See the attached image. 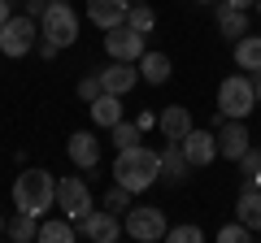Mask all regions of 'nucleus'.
Masks as SVG:
<instances>
[{
	"label": "nucleus",
	"mask_w": 261,
	"mask_h": 243,
	"mask_svg": "<svg viewBox=\"0 0 261 243\" xmlns=\"http://www.w3.org/2000/svg\"><path fill=\"white\" fill-rule=\"evenodd\" d=\"M218 31H222V39H240V35H248V9L218 5Z\"/></svg>",
	"instance_id": "obj_22"
},
{
	"label": "nucleus",
	"mask_w": 261,
	"mask_h": 243,
	"mask_svg": "<svg viewBox=\"0 0 261 243\" xmlns=\"http://www.w3.org/2000/svg\"><path fill=\"white\" fill-rule=\"evenodd\" d=\"M178 148H183V157H187V165L192 169H205L209 161H218V135L214 131H187L183 139H178Z\"/></svg>",
	"instance_id": "obj_11"
},
{
	"label": "nucleus",
	"mask_w": 261,
	"mask_h": 243,
	"mask_svg": "<svg viewBox=\"0 0 261 243\" xmlns=\"http://www.w3.org/2000/svg\"><path fill=\"white\" fill-rule=\"evenodd\" d=\"M126 26H135L140 35H152V26H157V13L148 9V0H144V5H130V9H126Z\"/></svg>",
	"instance_id": "obj_24"
},
{
	"label": "nucleus",
	"mask_w": 261,
	"mask_h": 243,
	"mask_svg": "<svg viewBox=\"0 0 261 243\" xmlns=\"http://www.w3.org/2000/svg\"><path fill=\"white\" fill-rule=\"evenodd\" d=\"M53 5H57V0H27V13H31V18H44Z\"/></svg>",
	"instance_id": "obj_31"
},
{
	"label": "nucleus",
	"mask_w": 261,
	"mask_h": 243,
	"mask_svg": "<svg viewBox=\"0 0 261 243\" xmlns=\"http://www.w3.org/2000/svg\"><path fill=\"white\" fill-rule=\"evenodd\" d=\"M39 31H44V39H53L57 48H70L79 39V13L70 9V0H57L53 9L39 18Z\"/></svg>",
	"instance_id": "obj_5"
},
{
	"label": "nucleus",
	"mask_w": 261,
	"mask_h": 243,
	"mask_svg": "<svg viewBox=\"0 0 261 243\" xmlns=\"http://www.w3.org/2000/svg\"><path fill=\"white\" fill-rule=\"evenodd\" d=\"M13 18V9H9V0H0V26H5V22Z\"/></svg>",
	"instance_id": "obj_33"
},
{
	"label": "nucleus",
	"mask_w": 261,
	"mask_h": 243,
	"mask_svg": "<svg viewBox=\"0 0 261 243\" xmlns=\"http://www.w3.org/2000/svg\"><path fill=\"white\" fill-rule=\"evenodd\" d=\"M57 208H61V217H70V222H79L83 213H92V187H87L83 178H61L57 183Z\"/></svg>",
	"instance_id": "obj_9"
},
{
	"label": "nucleus",
	"mask_w": 261,
	"mask_h": 243,
	"mask_svg": "<svg viewBox=\"0 0 261 243\" xmlns=\"http://www.w3.org/2000/svg\"><path fill=\"white\" fill-rule=\"evenodd\" d=\"M235 66H240L244 74H261V39L257 35L235 39Z\"/></svg>",
	"instance_id": "obj_19"
},
{
	"label": "nucleus",
	"mask_w": 261,
	"mask_h": 243,
	"mask_svg": "<svg viewBox=\"0 0 261 243\" xmlns=\"http://www.w3.org/2000/svg\"><path fill=\"white\" fill-rule=\"evenodd\" d=\"M126 9H130V0H87V22L100 26V31L122 26L126 22Z\"/></svg>",
	"instance_id": "obj_13"
},
{
	"label": "nucleus",
	"mask_w": 261,
	"mask_h": 243,
	"mask_svg": "<svg viewBox=\"0 0 261 243\" xmlns=\"http://www.w3.org/2000/svg\"><path fill=\"white\" fill-rule=\"evenodd\" d=\"M0 234H5V217H0Z\"/></svg>",
	"instance_id": "obj_37"
},
{
	"label": "nucleus",
	"mask_w": 261,
	"mask_h": 243,
	"mask_svg": "<svg viewBox=\"0 0 261 243\" xmlns=\"http://www.w3.org/2000/svg\"><path fill=\"white\" fill-rule=\"evenodd\" d=\"M79 239H92V243H113V239H122V222H118V213H109V208H100V213H83L79 217Z\"/></svg>",
	"instance_id": "obj_10"
},
{
	"label": "nucleus",
	"mask_w": 261,
	"mask_h": 243,
	"mask_svg": "<svg viewBox=\"0 0 261 243\" xmlns=\"http://www.w3.org/2000/svg\"><path fill=\"white\" fill-rule=\"evenodd\" d=\"M13 204L22 213H35V217L53 213L57 208V178L48 169H22L13 178Z\"/></svg>",
	"instance_id": "obj_2"
},
{
	"label": "nucleus",
	"mask_w": 261,
	"mask_h": 243,
	"mask_svg": "<svg viewBox=\"0 0 261 243\" xmlns=\"http://www.w3.org/2000/svg\"><path fill=\"white\" fill-rule=\"evenodd\" d=\"M166 230H170L166 213H161V208H152V204L126 208V217H122V234H126V239H135V243H157V239H166Z\"/></svg>",
	"instance_id": "obj_4"
},
{
	"label": "nucleus",
	"mask_w": 261,
	"mask_h": 243,
	"mask_svg": "<svg viewBox=\"0 0 261 243\" xmlns=\"http://www.w3.org/2000/svg\"><path fill=\"white\" fill-rule=\"evenodd\" d=\"M109 135H113V143H118V148H135V143H140V122L130 126V122L122 117V122H113V126H109Z\"/></svg>",
	"instance_id": "obj_25"
},
{
	"label": "nucleus",
	"mask_w": 261,
	"mask_h": 243,
	"mask_svg": "<svg viewBox=\"0 0 261 243\" xmlns=\"http://www.w3.org/2000/svg\"><path fill=\"white\" fill-rule=\"evenodd\" d=\"M252 183H257V187H261V169H257V174H252Z\"/></svg>",
	"instance_id": "obj_36"
},
{
	"label": "nucleus",
	"mask_w": 261,
	"mask_h": 243,
	"mask_svg": "<svg viewBox=\"0 0 261 243\" xmlns=\"http://www.w3.org/2000/svg\"><path fill=\"white\" fill-rule=\"evenodd\" d=\"M157 178H161V152L144 148V143L118 148V157H113V183H122L130 196H140V191H148Z\"/></svg>",
	"instance_id": "obj_1"
},
{
	"label": "nucleus",
	"mask_w": 261,
	"mask_h": 243,
	"mask_svg": "<svg viewBox=\"0 0 261 243\" xmlns=\"http://www.w3.org/2000/svg\"><path fill=\"white\" fill-rule=\"evenodd\" d=\"M257 13H261V0H257Z\"/></svg>",
	"instance_id": "obj_40"
},
{
	"label": "nucleus",
	"mask_w": 261,
	"mask_h": 243,
	"mask_svg": "<svg viewBox=\"0 0 261 243\" xmlns=\"http://www.w3.org/2000/svg\"><path fill=\"white\" fill-rule=\"evenodd\" d=\"M157 126H161V135L166 139H183L187 131H192V109H183V104H166V113L157 117Z\"/></svg>",
	"instance_id": "obj_17"
},
{
	"label": "nucleus",
	"mask_w": 261,
	"mask_h": 243,
	"mask_svg": "<svg viewBox=\"0 0 261 243\" xmlns=\"http://www.w3.org/2000/svg\"><path fill=\"white\" fill-rule=\"evenodd\" d=\"M187 157H183V148H178L174 139H166V152H161V178H166V183H183L187 178Z\"/></svg>",
	"instance_id": "obj_20"
},
{
	"label": "nucleus",
	"mask_w": 261,
	"mask_h": 243,
	"mask_svg": "<svg viewBox=\"0 0 261 243\" xmlns=\"http://www.w3.org/2000/svg\"><path fill=\"white\" fill-rule=\"evenodd\" d=\"M65 152H70V161H74L79 169H96L100 165V143H96L92 131H74L70 143H65Z\"/></svg>",
	"instance_id": "obj_14"
},
{
	"label": "nucleus",
	"mask_w": 261,
	"mask_h": 243,
	"mask_svg": "<svg viewBox=\"0 0 261 243\" xmlns=\"http://www.w3.org/2000/svg\"><path fill=\"white\" fill-rule=\"evenodd\" d=\"M166 239L170 243H200V239H205V230H200V226H170Z\"/></svg>",
	"instance_id": "obj_27"
},
{
	"label": "nucleus",
	"mask_w": 261,
	"mask_h": 243,
	"mask_svg": "<svg viewBox=\"0 0 261 243\" xmlns=\"http://www.w3.org/2000/svg\"><path fill=\"white\" fill-rule=\"evenodd\" d=\"M252 92H257V104H261V74L252 78Z\"/></svg>",
	"instance_id": "obj_35"
},
{
	"label": "nucleus",
	"mask_w": 261,
	"mask_h": 243,
	"mask_svg": "<svg viewBox=\"0 0 261 243\" xmlns=\"http://www.w3.org/2000/svg\"><path fill=\"white\" fill-rule=\"evenodd\" d=\"M130 5H144V0H130Z\"/></svg>",
	"instance_id": "obj_39"
},
{
	"label": "nucleus",
	"mask_w": 261,
	"mask_h": 243,
	"mask_svg": "<svg viewBox=\"0 0 261 243\" xmlns=\"http://www.w3.org/2000/svg\"><path fill=\"white\" fill-rule=\"evenodd\" d=\"M35 239H39V243H74L79 230H74L70 217H48V222H39V234H35Z\"/></svg>",
	"instance_id": "obj_21"
},
{
	"label": "nucleus",
	"mask_w": 261,
	"mask_h": 243,
	"mask_svg": "<svg viewBox=\"0 0 261 243\" xmlns=\"http://www.w3.org/2000/svg\"><path fill=\"white\" fill-rule=\"evenodd\" d=\"M214 135H218V157H226L231 165L248 152V143H252L244 117H222V113H218V131H214Z\"/></svg>",
	"instance_id": "obj_8"
},
{
	"label": "nucleus",
	"mask_w": 261,
	"mask_h": 243,
	"mask_svg": "<svg viewBox=\"0 0 261 243\" xmlns=\"http://www.w3.org/2000/svg\"><path fill=\"white\" fill-rule=\"evenodd\" d=\"M5 234H9L13 243H31V239L39 234V217H35V213H22V208H18V213H13V222H5Z\"/></svg>",
	"instance_id": "obj_23"
},
{
	"label": "nucleus",
	"mask_w": 261,
	"mask_h": 243,
	"mask_svg": "<svg viewBox=\"0 0 261 243\" xmlns=\"http://www.w3.org/2000/svg\"><path fill=\"white\" fill-rule=\"evenodd\" d=\"M135 83H140V66L135 61H113V66L100 70V87L109 96H126Z\"/></svg>",
	"instance_id": "obj_12"
},
{
	"label": "nucleus",
	"mask_w": 261,
	"mask_h": 243,
	"mask_svg": "<svg viewBox=\"0 0 261 243\" xmlns=\"http://www.w3.org/2000/svg\"><path fill=\"white\" fill-rule=\"evenodd\" d=\"M87 113H92V122H96V126H105V131H109L113 122H122V96L100 92L92 104H87Z\"/></svg>",
	"instance_id": "obj_18"
},
{
	"label": "nucleus",
	"mask_w": 261,
	"mask_h": 243,
	"mask_svg": "<svg viewBox=\"0 0 261 243\" xmlns=\"http://www.w3.org/2000/svg\"><path fill=\"white\" fill-rule=\"evenodd\" d=\"M257 109V92H252L248 74H226L218 83V113L222 117H248Z\"/></svg>",
	"instance_id": "obj_3"
},
{
	"label": "nucleus",
	"mask_w": 261,
	"mask_h": 243,
	"mask_svg": "<svg viewBox=\"0 0 261 243\" xmlns=\"http://www.w3.org/2000/svg\"><path fill=\"white\" fill-rule=\"evenodd\" d=\"M235 165H240L244 183H252V174H257V169H261V148H252V143H248V152H244V157L235 161Z\"/></svg>",
	"instance_id": "obj_28"
},
{
	"label": "nucleus",
	"mask_w": 261,
	"mask_h": 243,
	"mask_svg": "<svg viewBox=\"0 0 261 243\" xmlns=\"http://www.w3.org/2000/svg\"><path fill=\"white\" fill-rule=\"evenodd\" d=\"M144 39H148V35H140L135 26L122 22V26H109V31H105V52H109L113 61H140V56L148 52Z\"/></svg>",
	"instance_id": "obj_7"
},
{
	"label": "nucleus",
	"mask_w": 261,
	"mask_h": 243,
	"mask_svg": "<svg viewBox=\"0 0 261 243\" xmlns=\"http://www.w3.org/2000/svg\"><path fill=\"white\" fill-rule=\"evenodd\" d=\"M200 5H218V0H200Z\"/></svg>",
	"instance_id": "obj_38"
},
{
	"label": "nucleus",
	"mask_w": 261,
	"mask_h": 243,
	"mask_svg": "<svg viewBox=\"0 0 261 243\" xmlns=\"http://www.w3.org/2000/svg\"><path fill=\"white\" fill-rule=\"evenodd\" d=\"M105 208H109V213H126L130 208V191L122 187V183H113V187L105 191Z\"/></svg>",
	"instance_id": "obj_26"
},
{
	"label": "nucleus",
	"mask_w": 261,
	"mask_h": 243,
	"mask_svg": "<svg viewBox=\"0 0 261 243\" xmlns=\"http://www.w3.org/2000/svg\"><path fill=\"white\" fill-rule=\"evenodd\" d=\"M235 217H240L252 234H261V187L257 183H244L240 200H235Z\"/></svg>",
	"instance_id": "obj_15"
},
{
	"label": "nucleus",
	"mask_w": 261,
	"mask_h": 243,
	"mask_svg": "<svg viewBox=\"0 0 261 243\" xmlns=\"http://www.w3.org/2000/svg\"><path fill=\"white\" fill-rule=\"evenodd\" d=\"M35 52H39V56H57V52H61V48H57L53 39H39V44H35Z\"/></svg>",
	"instance_id": "obj_32"
},
{
	"label": "nucleus",
	"mask_w": 261,
	"mask_h": 243,
	"mask_svg": "<svg viewBox=\"0 0 261 243\" xmlns=\"http://www.w3.org/2000/svg\"><path fill=\"white\" fill-rule=\"evenodd\" d=\"M35 35H39L35 18H31V13H13V18L0 26V52L5 56H27L31 48H35Z\"/></svg>",
	"instance_id": "obj_6"
},
{
	"label": "nucleus",
	"mask_w": 261,
	"mask_h": 243,
	"mask_svg": "<svg viewBox=\"0 0 261 243\" xmlns=\"http://www.w3.org/2000/svg\"><path fill=\"white\" fill-rule=\"evenodd\" d=\"M135 66H140V78H144V83H152V87H166L170 74H174L170 56H166V52H152V48L140 56V61H135Z\"/></svg>",
	"instance_id": "obj_16"
},
{
	"label": "nucleus",
	"mask_w": 261,
	"mask_h": 243,
	"mask_svg": "<svg viewBox=\"0 0 261 243\" xmlns=\"http://www.w3.org/2000/svg\"><path fill=\"white\" fill-rule=\"evenodd\" d=\"M100 92H105V87H100V74H83V78H79V100L92 104Z\"/></svg>",
	"instance_id": "obj_30"
},
{
	"label": "nucleus",
	"mask_w": 261,
	"mask_h": 243,
	"mask_svg": "<svg viewBox=\"0 0 261 243\" xmlns=\"http://www.w3.org/2000/svg\"><path fill=\"white\" fill-rule=\"evenodd\" d=\"M222 5H231V9H248V5H257V0H222Z\"/></svg>",
	"instance_id": "obj_34"
},
{
	"label": "nucleus",
	"mask_w": 261,
	"mask_h": 243,
	"mask_svg": "<svg viewBox=\"0 0 261 243\" xmlns=\"http://www.w3.org/2000/svg\"><path fill=\"white\" fill-rule=\"evenodd\" d=\"M218 239H222V243H244V239H252V230L240 222V217H235L231 226H222V230H218Z\"/></svg>",
	"instance_id": "obj_29"
}]
</instances>
